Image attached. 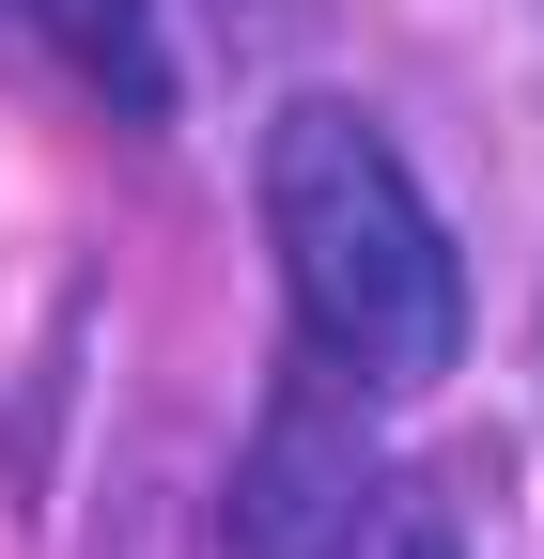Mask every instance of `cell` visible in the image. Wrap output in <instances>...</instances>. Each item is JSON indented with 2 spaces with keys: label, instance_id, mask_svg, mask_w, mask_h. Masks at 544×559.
<instances>
[{
  "label": "cell",
  "instance_id": "1",
  "mask_svg": "<svg viewBox=\"0 0 544 559\" xmlns=\"http://www.w3.org/2000/svg\"><path fill=\"white\" fill-rule=\"evenodd\" d=\"M264 249H281V296L311 326V358L343 389H436L466 358V264L451 218L421 202V171L389 156V124L343 94L264 109Z\"/></svg>",
  "mask_w": 544,
  "mask_h": 559
},
{
  "label": "cell",
  "instance_id": "2",
  "mask_svg": "<svg viewBox=\"0 0 544 559\" xmlns=\"http://www.w3.org/2000/svg\"><path fill=\"white\" fill-rule=\"evenodd\" d=\"M374 528H389L374 389H343V373H296L281 404L249 419V451H234L218 559H374Z\"/></svg>",
  "mask_w": 544,
  "mask_h": 559
},
{
  "label": "cell",
  "instance_id": "3",
  "mask_svg": "<svg viewBox=\"0 0 544 559\" xmlns=\"http://www.w3.org/2000/svg\"><path fill=\"white\" fill-rule=\"evenodd\" d=\"M16 16L79 62L125 124H172V32H156V0H16Z\"/></svg>",
  "mask_w": 544,
  "mask_h": 559
},
{
  "label": "cell",
  "instance_id": "4",
  "mask_svg": "<svg viewBox=\"0 0 544 559\" xmlns=\"http://www.w3.org/2000/svg\"><path fill=\"white\" fill-rule=\"evenodd\" d=\"M374 559H466V528H451L436 498H389V528H374Z\"/></svg>",
  "mask_w": 544,
  "mask_h": 559
}]
</instances>
